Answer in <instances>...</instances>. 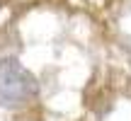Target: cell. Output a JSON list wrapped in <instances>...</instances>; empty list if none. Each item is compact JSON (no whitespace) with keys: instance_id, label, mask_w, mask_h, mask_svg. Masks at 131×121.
I'll list each match as a JSON object with an SVG mask.
<instances>
[{"instance_id":"obj_1","label":"cell","mask_w":131,"mask_h":121,"mask_svg":"<svg viewBox=\"0 0 131 121\" xmlns=\"http://www.w3.org/2000/svg\"><path fill=\"white\" fill-rule=\"evenodd\" d=\"M39 94V80L19 58L5 56L0 58V107L3 109H22Z\"/></svg>"}]
</instances>
